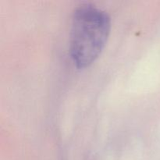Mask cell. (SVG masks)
<instances>
[{
    "mask_svg": "<svg viewBox=\"0 0 160 160\" xmlns=\"http://www.w3.org/2000/svg\"><path fill=\"white\" fill-rule=\"evenodd\" d=\"M110 31V18L105 11L91 4L74 10L70 32V53L78 68L92 63L102 51Z\"/></svg>",
    "mask_w": 160,
    "mask_h": 160,
    "instance_id": "6da1fadb",
    "label": "cell"
}]
</instances>
